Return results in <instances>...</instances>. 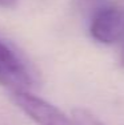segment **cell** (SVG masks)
I'll return each mask as SVG.
<instances>
[{"instance_id": "obj_4", "label": "cell", "mask_w": 124, "mask_h": 125, "mask_svg": "<svg viewBox=\"0 0 124 125\" xmlns=\"http://www.w3.org/2000/svg\"><path fill=\"white\" fill-rule=\"evenodd\" d=\"M110 3V0H72L73 10L87 21Z\"/></svg>"}, {"instance_id": "obj_6", "label": "cell", "mask_w": 124, "mask_h": 125, "mask_svg": "<svg viewBox=\"0 0 124 125\" xmlns=\"http://www.w3.org/2000/svg\"><path fill=\"white\" fill-rule=\"evenodd\" d=\"M16 0H0V7L3 8H11L15 5Z\"/></svg>"}, {"instance_id": "obj_1", "label": "cell", "mask_w": 124, "mask_h": 125, "mask_svg": "<svg viewBox=\"0 0 124 125\" xmlns=\"http://www.w3.org/2000/svg\"><path fill=\"white\" fill-rule=\"evenodd\" d=\"M13 103L35 125H78L72 116L66 115L61 109L43 97L22 91L12 93Z\"/></svg>"}, {"instance_id": "obj_2", "label": "cell", "mask_w": 124, "mask_h": 125, "mask_svg": "<svg viewBox=\"0 0 124 125\" xmlns=\"http://www.w3.org/2000/svg\"><path fill=\"white\" fill-rule=\"evenodd\" d=\"M34 83V76L25 60L0 39V85L15 93L31 91Z\"/></svg>"}, {"instance_id": "obj_3", "label": "cell", "mask_w": 124, "mask_h": 125, "mask_svg": "<svg viewBox=\"0 0 124 125\" xmlns=\"http://www.w3.org/2000/svg\"><path fill=\"white\" fill-rule=\"evenodd\" d=\"M88 31L96 43L113 45L124 41V7L110 3L88 20Z\"/></svg>"}, {"instance_id": "obj_5", "label": "cell", "mask_w": 124, "mask_h": 125, "mask_svg": "<svg viewBox=\"0 0 124 125\" xmlns=\"http://www.w3.org/2000/svg\"><path fill=\"white\" fill-rule=\"evenodd\" d=\"M72 117L78 125H105L92 112L84 108H76L72 112Z\"/></svg>"}, {"instance_id": "obj_7", "label": "cell", "mask_w": 124, "mask_h": 125, "mask_svg": "<svg viewBox=\"0 0 124 125\" xmlns=\"http://www.w3.org/2000/svg\"><path fill=\"white\" fill-rule=\"evenodd\" d=\"M124 43V41H123ZM122 61H123V64H124V47H123V52H122Z\"/></svg>"}]
</instances>
